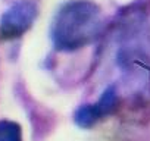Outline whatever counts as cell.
Masks as SVG:
<instances>
[{
    "instance_id": "obj_2",
    "label": "cell",
    "mask_w": 150,
    "mask_h": 141,
    "mask_svg": "<svg viewBox=\"0 0 150 141\" xmlns=\"http://www.w3.org/2000/svg\"><path fill=\"white\" fill-rule=\"evenodd\" d=\"M37 16L38 5L34 0H16L0 18V38H19L34 25Z\"/></svg>"
},
{
    "instance_id": "obj_4",
    "label": "cell",
    "mask_w": 150,
    "mask_h": 141,
    "mask_svg": "<svg viewBox=\"0 0 150 141\" xmlns=\"http://www.w3.org/2000/svg\"><path fill=\"white\" fill-rule=\"evenodd\" d=\"M0 141H22V129L13 121H0Z\"/></svg>"
},
{
    "instance_id": "obj_1",
    "label": "cell",
    "mask_w": 150,
    "mask_h": 141,
    "mask_svg": "<svg viewBox=\"0 0 150 141\" xmlns=\"http://www.w3.org/2000/svg\"><path fill=\"white\" fill-rule=\"evenodd\" d=\"M103 18L91 0H69L54 13L50 38L56 50L75 51L91 44L100 34Z\"/></svg>"
},
{
    "instance_id": "obj_3",
    "label": "cell",
    "mask_w": 150,
    "mask_h": 141,
    "mask_svg": "<svg viewBox=\"0 0 150 141\" xmlns=\"http://www.w3.org/2000/svg\"><path fill=\"white\" fill-rule=\"evenodd\" d=\"M119 106V94L115 85H109L99 100L91 104L80 106L74 115V121L80 128H91L99 121L113 115Z\"/></svg>"
}]
</instances>
